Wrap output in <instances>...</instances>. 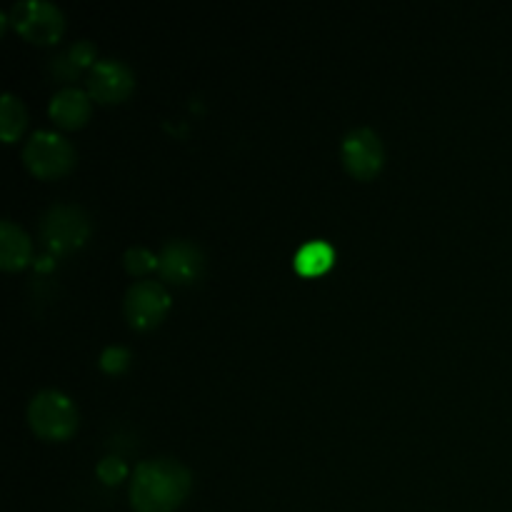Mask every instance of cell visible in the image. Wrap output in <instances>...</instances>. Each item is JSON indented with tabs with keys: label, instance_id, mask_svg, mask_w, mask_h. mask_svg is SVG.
Wrapping results in <instances>:
<instances>
[{
	"label": "cell",
	"instance_id": "obj_1",
	"mask_svg": "<svg viewBox=\"0 0 512 512\" xmlns=\"http://www.w3.org/2000/svg\"><path fill=\"white\" fill-rule=\"evenodd\" d=\"M190 490V470L175 458H150L133 468L130 503L138 512H170Z\"/></svg>",
	"mask_w": 512,
	"mask_h": 512
},
{
	"label": "cell",
	"instance_id": "obj_2",
	"mask_svg": "<svg viewBox=\"0 0 512 512\" xmlns=\"http://www.w3.org/2000/svg\"><path fill=\"white\" fill-rule=\"evenodd\" d=\"M28 420L40 438L63 440L78 425V408L65 393L55 388H43L30 398Z\"/></svg>",
	"mask_w": 512,
	"mask_h": 512
},
{
	"label": "cell",
	"instance_id": "obj_3",
	"mask_svg": "<svg viewBox=\"0 0 512 512\" xmlns=\"http://www.w3.org/2000/svg\"><path fill=\"white\" fill-rule=\"evenodd\" d=\"M90 233V220L80 205L55 203L40 218V235L53 253H70L80 248Z\"/></svg>",
	"mask_w": 512,
	"mask_h": 512
},
{
	"label": "cell",
	"instance_id": "obj_4",
	"mask_svg": "<svg viewBox=\"0 0 512 512\" xmlns=\"http://www.w3.org/2000/svg\"><path fill=\"white\" fill-rule=\"evenodd\" d=\"M23 160L35 175L53 178L75 163V148L55 130H35L23 145Z\"/></svg>",
	"mask_w": 512,
	"mask_h": 512
},
{
	"label": "cell",
	"instance_id": "obj_5",
	"mask_svg": "<svg viewBox=\"0 0 512 512\" xmlns=\"http://www.w3.org/2000/svg\"><path fill=\"white\" fill-rule=\"evenodd\" d=\"M8 15L13 28L35 43H53L65 28L63 10L50 0H18Z\"/></svg>",
	"mask_w": 512,
	"mask_h": 512
},
{
	"label": "cell",
	"instance_id": "obj_6",
	"mask_svg": "<svg viewBox=\"0 0 512 512\" xmlns=\"http://www.w3.org/2000/svg\"><path fill=\"white\" fill-rule=\"evenodd\" d=\"M170 308V293L158 280H135L123 298V313L133 328H153Z\"/></svg>",
	"mask_w": 512,
	"mask_h": 512
},
{
	"label": "cell",
	"instance_id": "obj_7",
	"mask_svg": "<svg viewBox=\"0 0 512 512\" xmlns=\"http://www.w3.org/2000/svg\"><path fill=\"white\" fill-rule=\"evenodd\" d=\"M340 155H343V163L350 173L358 175V178H370L383 165V140L373 128L360 125L345 135Z\"/></svg>",
	"mask_w": 512,
	"mask_h": 512
},
{
	"label": "cell",
	"instance_id": "obj_8",
	"mask_svg": "<svg viewBox=\"0 0 512 512\" xmlns=\"http://www.w3.org/2000/svg\"><path fill=\"white\" fill-rule=\"evenodd\" d=\"M133 83V70L118 58H98L88 68V75H85L88 93L93 98L105 100V103H115V100L125 98L133 90Z\"/></svg>",
	"mask_w": 512,
	"mask_h": 512
},
{
	"label": "cell",
	"instance_id": "obj_9",
	"mask_svg": "<svg viewBox=\"0 0 512 512\" xmlns=\"http://www.w3.org/2000/svg\"><path fill=\"white\" fill-rule=\"evenodd\" d=\"M158 268L165 280L173 283H190L203 270V250L185 238L165 240L158 255Z\"/></svg>",
	"mask_w": 512,
	"mask_h": 512
},
{
	"label": "cell",
	"instance_id": "obj_10",
	"mask_svg": "<svg viewBox=\"0 0 512 512\" xmlns=\"http://www.w3.org/2000/svg\"><path fill=\"white\" fill-rule=\"evenodd\" d=\"M50 115L65 128H78L90 115V93L78 85H63L50 98Z\"/></svg>",
	"mask_w": 512,
	"mask_h": 512
},
{
	"label": "cell",
	"instance_id": "obj_11",
	"mask_svg": "<svg viewBox=\"0 0 512 512\" xmlns=\"http://www.w3.org/2000/svg\"><path fill=\"white\" fill-rule=\"evenodd\" d=\"M30 253H33V243H30L28 233L18 223L5 218L0 223V265L5 270H15L28 263Z\"/></svg>",
	"mask_w": 512,
	"mask_h": 512
},
{
	"label": "cell",
	"instance_id": "obj_12",
	"mask_svg": "<svg viewBox=\"0 0 512 512\" xmlns=\"http://www.w3.org/2000/svg\"><path fill=\"white\" fill-rule=\"evenodd\" d=\"M335 250L325 240H308L295 253V270L303 275H320L333 265Z\"/></svg>",
	"mask_w": 512,
	"mask_h": 512
},
{
	"label": "cell",
	"instance_id": "obj_13",
	"mask_svg": "<svg viewBox=\"0 0 512 512\" xmlns=\"http://www.w3.org/2000/svg\"><path fill=\"white\" fill-rule=\"evenodd\" d=\"M95 43L93 40H78L70 48H65L63 53L55 55L53 70L58 75H65V78H75L80 68L95 63Z\"/></svg>",
	"mask_w": 512,
	"mask_h": 512
},
{
	"label": "cell",
	"instance_id": "obj_14",
	"mask_svg": "<svg viewBox=\"0 0 512 512\" xmlns=\"http://www.w3.org/2000/svg\"><path fill=\"white\" fill-rule=\"evenodd\" d=\"M25 125V108L20 103V98L10 90H5L3 98H0V133L3 140H15L20 135Z\"/></svg>",
	"mask_w": 512,
	"mask_h": 512
},
{
	"label": "cell",
	"instance_id": "obj_15",
	"mask_svg": "<svg viewBox=\"0 0 512 512\" xmlns=\"http://www.w3.org/2000/svg\"><path fill=\"white\" fill-rule=\"evenodd\" d=\"M123 260H125V268H128L130 273H145V270L158 265V255L150 253V250L143 248V245H133V248L125 250Z\"/></svg>",
	"mask_w": 512,
	"mask_h": 512
},
{
	"label": "cell",
	"instance_id": "obj_16",
	"mask_svg": "<svg viewBox=\"0 0 512 512\" xmlns=\"http://www.w3.org/2000/svg\"><path fill=\"white\" fill-rule=\"evenodd\" d=\"M128 350L120 348V345H110V348L103 350V355H100V365H103L105 370H120L128 365Z\"/></svg>",
	"mask_w": 512,
	"mask_h": 512
},
{
	"label": "cell",
	"instance_id": "obj_17",
	"mask_svg": "<svg viewBox=\"0 0 512 512\" xmlns=\"http://www.w3.org/2000/svg\"><path fill=\"white\" fill-rule=\"evenodd\" d=\"M98 475L105 480V483H118V480L125 478V465L120 463L118 458H105L100 460Z\"/></svg>",
	"mask_w": 512,
	"mask_h": 512
}]
</instances>
